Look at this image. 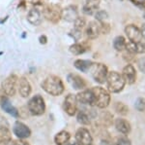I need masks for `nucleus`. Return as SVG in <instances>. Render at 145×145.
I'll list each match as a JSON object with an SVG mask.
<instances>
[{"label":"nucleus","mask_w":145,"mask_h":145,"mask_svg":"<svg viewBox=\"0 0 145 145\" xmlns=\"http://www.w3.org/2000/svg\"><path fill=\"white\" fill-rule=\"evenodd\" d=\"M42 88L51 95H60L64 92V84L59 77L55 75L48 76L42 83Z\"/></svg>","instance_id":"nucleus-1"},{"label":"nucleus","mask_w":145,"mask_h":145,"mask_svg":"<svg viewBox=\"0 0 145 145\" xmlns=\"http://www.w3.org/2000/svg\"><path fill=\"white\" fill-rule=\"evenodd\" d=\"M92 90L93 93V105L99 108H106L110 103V95L106 90L101 87H95Z\"/></svg>","instance_id":"nucleus-2"},{"label":"nucleus","mask_w":145,"mask_h":145,"mask_svg":"<svg viewBox=\"0 0 145 145\" xmlns=\"http://www.w3.org/2000/svg\"><path fill=\"white\" fill-rule=\"evenodd\" d=\"M106 85L111 93H120L125 87V80L120 73L116 71L108 72L106 77Z\"/></svg>","instance_id":"nucleus-3"},{"label":"nucleus","mask_w":145,"mask_h":145,"mask_svg":"<svg viewBox=\"0 0 145 145\" xmlns=\"http://www.w3.org/2000/svg\"><path fill=\"white\" fill-rule=\"evenodd\" d=\"M63 9L58 4H48L43 8V16L46 21L51 23H57L62 19Z\"/></svg>","instance_id":"nucleus-4"},{"label":"nucleus","mask_w":145,"mask_h":145,"mask_svg":"<svg viewBox=\"0 0 145 145\" xmlns=\"http://www.w3.org/2000/svg\"><path fill=\"white\" fill-rule=\"evenodd\" d=\"M28 108L34 116H41L46 111V104L43 97L40 95H34L31 99L28 101Z\"/></svg>","instance_id":"nucleus-5"},{"label":"nucleus","mask_w":145,"mask_h":145,"mask_svg":"<svg viewBox=\"0 0 145 145\" xmlns=\"http://www.w3.org/2000/svg\"><path fill=\"white\" fill-rule=\"evenodd\" d=\"M90 71L92 74V77L96 82L100 84H103L106 81V77L108 74V69L104 64L100 62H93L90 67Z\"/></svg>","instance_id":"nucleus-6"},{"label":"nucleus","mask_w":145,"mask_h":145,"mask_svg":"<svg viewBox=\"0 0 145 145\" xmlns=\"http://www.w3.org/2000/svg\"><path fill=\"white\" fill-rule=\"evenodd\" d=\"M18 77L12 74L3 81V83H2V91L6 95H8V97L15 95L18 87Z\"/></svg>","instance_id":"nucleus-7"},{"label":"nucleus","mask_w":145,"mask_h":145,"mask_svg":"<svg viewBox=\"0 0 145 145\" xmlns=\"http://www.w3.org/2000/svg\"><path fill=\"white\" fill-rule=\"evenodd\" d=\"M63 109L68 115L74 116L78 111V100L74 95H68L63 102Z\"/></svg>","instance_id":"nucleus-8"},{"label":"nucleus","mask_w":145,"mask_h":145,"mask_svg":"<svg viewBox=\"0 0 145 145\" xmlns=\"http://www.w3.org/2000/svg\"><path fill=\"white\" fill-rule=\"evenodd\" d=\"M125 33L128 36V38L130 39V41L135 42V43L141 42V39H142L141 29H139L137 25L128 24L127 26L125 27Z\"/></svg>","instance_id":"nucleus-9"},{"label":"nucleus","mask_w":145,"mask_h":145,"mask_svg":"<svg viewBox=\"0 0 145 145\" xmlns=\"http://www.w3.org/2000/svg\"><path fill=\"white\" fill-rule=\"evenodd\" d=\"M14 134L20 139H25L31 135V130L25 124L22 122H16L14 125Z\"/></svg>","instance_id":"nucleus-10"},{"label":"nucleus","mask_w":145,"mask_h":145,"mask_svg":"<svg viewBox=\"0 0 145 145\" xmlns=\"http://www.w3.org/2000/svg\"><path fill=\"white\" fill-rule=\"evenodd\" d=\"M76 139L79 145H91L93 142V138L89 130L84 128H80L78 130L76 134Z\"/></svg>","instance_id":"nucleus-11"},{"label":"nucleus","mask_w":145,"mask_h":145,"mask_svg":"<svg viewBox=\"0 0 145 145\" xmlns=\"http://www.w3.org/2000/svg\"><path fill=\"white\" fill-rule=\"evenodd\" d=\"M11 141V132L9 130V125L3 117H0V142L8 144Z\"/></svg>","instance_id":"nucleus-12"},{"label":"nucleus","mask_w":145,"mask_h":145,"mask_svg":"<svg viewBox=\"0 0 145 145\" xmlns=\"http://www.w3.org/2000/svg\"><path fill=\"white\" fill-rule=\"evenodd\" d=\"M78 18V7L70 5L62 10V19L66 22H74Z\"/></svg>","instance_id":"nucleus-13"},{"label":"nucleus","mask_w":145,"mask_h":145,"mask_svg":"<svg viewBox=\"0 0 145 145\" xmlns=\"http://www.w3.org/2000/svg\"><path fill=\"white\" fill-rule=\"evenodd\" d=\"M18 90L22 97H28L31 93V86L25 77H20L18 80Z\"/></svg>","instance_id":"nucleus-14"},{"label":"nucleus","mask_w":145,"mask_h":145,"mask_svg":"<svg viewBox=\"0 0 145 145\" xmlns=\"http://www.w3.org/2000/svg\"><path fill=\"white\" fill-rule=\"evenodd\" d=\"M85 34L89 39H96L101 34V23L91 22L85 28Z\"/></svg>","instance_id":"nucleus-15"},{"label":"nucleus","mask_w":145,"mask_h":145,"mask_svg":"<svg viewBox=\"0 0 145 145\" xmlns=\"http://www.w3.org/2000/svg\"><path fill=\"white\" fill-rule=\"evenodd\" d=\"M42 19H43V13L37 7L32 8L27 15V21L33 25H39L42 23Z\"/></svg>","instance_id":"nucleus-16"},{"label":"nucleus","mask_w":145,"mask_h":145,"mask_svg":"<svg viewBox=\"0 0 145 145\" xmlns=\"http://www.w3.org/2000/svg\"><path fill=\"white\" fill-rule=\"evenodd\" d=\"M122 76L126 83L130 84V85L134 84L137 80V71H135V67L132 64H128L127 66H125L123 69Z\"/></svg>","instance_id":"nucleus-17"},{"label":"nucleus","mask_w":145,"mask_h":145,"mask_svg":"<svg viewBox=\"0 0 145 145\" xmlns=\"http://www.w3.org/2000/svg\"><path fill=\"white\" fill-rule=\"evenodd\" d=\"M0 105H1L2 109L5 112H7L8 114H10L11 116H13V117L18 116V109L16 108L15 106H13V104L11 103V101L8 99L7 97H4L3 95V97L0 99Z\"/></svg>","instance_id":"nucleus-18"},{"label":"nucleus","mask_w":145,"mask_h":145,"mask_svg":"<svg viewBox=\"0 0 145 145\" xmlns=\"http://www.w3.org/2000/svg\"><path fill=\"white\" fill-rule=\"evenodd\" d=\"M100 3L101 0H86L82 8L83 13L88 16L96 14V12L99 9Z\"/></svg>","instance_id":"nucleus-19"},{"label":"nucleus","mask_w":145,"mask_h":145,"mask_svg":"<svg viewBox=\"0 0 145 145\" xmlns=\"http://www.w3.org/2000/svg\"><path fill=\"white\" fill-rule=\"evenodd\" d=\"M68 81L72 84V86L76 90H84L86 87V81L84 80L82 77L76 75L74 73L68 75Z\"/></svg>","instance_id":"nucleus-20"},{"label":"nucleus","mask_w":145,"mask_h":145,"mask_svg":"<svg viewBox=\"0 0 145 145\" xmlns=\"http://www.w3.org/2000/svg\"><path fill=\"white\" fill-rule=\"evenodd\" d=\"M76 97V100L82 104H87L92 106L93 105V93L92 90H85L83 92L78 93Z\"/></svg>","instance_id":"nucleus-21"},{"label":"nucleus","mask_w":145,"mask_h":145,"mask_svg":"<svg viewBox=\"0 0 145 145\" xmlns=\"http://www.w3.org/2000/svg\"><path fill=\"white\" fill-rule=\"evenodd\" d=\"M115 127L123 134H128L131 132V125L127 120L122 118H118L115 121Z\"/></svg>","instance_id":"nucleus-22"},{"label":"nucleus","mask_w":145,"mask_h":145,"mask_svg":"<svg viewBox=\"0 0 145 145\" xmlns=\"http://www.w3.org/2000/svg\"><path fill=\"white\" fill-rule=\"evenodd\" d=\"M89 50V46L86 43H76L70 47V52L72 55H81L83 53H86Z\"/></svg>","instance_id":"nucleus-23"},{"label":"nucleus","mask_w":145,"mask_h":145,"mask_svg":"<svg viewBox=\"0 0 145 145\" xmlns=\"http://www.w3.org/2000/svg\"><path fill=\"white\" fill-rule=\"evenodd\" d=\"M71 135L66 130H61L54 137V142L56 145H66L69 142Z\"/></svg>","instance_id":"nucleus-24"},{"label":"nucleus","mask_w":145,"mask_h":145,"mask_svg":"<svg viewBox=\"0 0 145 145\" xmlns=\"http://www.w3.org/2000/svg\"><path fill=\"white\" fill-rule=\"evenodd\" d=\"M93 62H90V60H76L74 62V67L78 68V70L82 72H87L88 70L90 69L91 65H92Z\"/></svg>","instance_id":"nucleus-25"},{"label":"nucleus","mask_w":145,"mask_h":145,"mask_svg":"<svg viewBox=\"0 0 145 145\" xmlns=\"http://www.w3.org/2000/svg\"><path fill=\"white\" fill-rule=\"evenodd\" d=\"M113 47L118 52H122L126 48V39L123 36H117L113 40Z\"/></svg>","instance_id":"nucleus-26"},{"label":"nucleus","mask_w":145,"mask_h":145,"mask_svg":"<svg viewBox=\"0 0 145 145\" xmlns=\"http://www.w3.org/2000/svg\"><path fill=\"white\" fill-rule=\"evenodd\" d=\"M86 25V21L83 17H78L74 22V29L78 30V31H82L83 28Z\"/></svg>","instance_id":"nucleus-27"},{"label":"nucleus","mask_w":145,"mask_h":145,"mask_svg":"<svg viewBox=\"0 0 145 145\" xmlns=\"http://www.w3.org/2000/svg\"><path fill=\"white\" fill-rule=\"evenodd\" d=\"M139 43V42H138ZM138 43H135V42L129 41L128 43H126V50L128 51L129 54H138Z\"/></svg>","instance_id":"nucleus-28"},{"label":"nucleus","mask_w":145,"mask_h":145,"mask_svg":"<svg viewBox=\"0 0 145 145\" xmlns=\"http://www.w3.org/2000/svg\"><path fill=\"white\" fill-rule=\"evenodd\" d=\"M76 120L78 123L82 124V125H89L90 124V119L89 116L86 113H84L83 111H79L76 115Z\"/></svg>","instance_id":"nucleus-29"},{"label":"nucleus","mask_w":145,"mask_h":145,"mask_svg":"<svg viewBox=\"0 0 145 145\" xmlns=\"http://www.w3.org/2000/svg\"><path fill=\"white\" fill-rule=\"evenodd\" d=\"M115 110L120 115H127L128 114V107L122 102H117L115 103Z\"/></svg>","instance_id":"nucleus-30"},{"label":"nucleus","mask_w":145,"mask_h":145,"mask_svg":"<svg viewBox=\"0 0 145 145\" xmlns=\"http://www.w3.org/2000/svg\"><path fill=\"white\" fill-rule=\"evenodd\" d=\"M95 18L99 23H105V21L107 20V18H108V15H107V13L106 11L101 10V11L96 12Z\"/></svg>","instance_id":"nucleus-31"},{"label":"nucleus","mask_w":145,"mask_h":145,"mask_svg":"<svg viewBox=\"0 0 145 145\" xmlns=\"http://www.w3.org/2000/svg\"><path fill=\"white\" fill-rule=\"evenodd\" d=\"M135 109L138 111H143L145 109V99H142V97H139V99H137L135 103Z\"/></svg>","instance_id":"nucleus-32"},{"label":"nucleus","mask_w":145,"mask_h":145,"mask_svg":"<svg viewBox=\"0 0 145 145\" xmlns=\"http://www.w3.org/2000/svg\"><path fill=\"white\" fill-rule=\"evenodd\" d=\"M116 145H132V142L127 136H121L118 138Z\"/></svg>","instance_id":"nucleus-33"},{"label":"nucleus","mask_w":145,"mask_h":145,"mask_svg":"<svg viewBox=\"0 0 145 145\" xmlns=\"http://www.w3.org/2000/svg\"><path fill=\"white\" fill-rule=\"evenodd\" d=\"M101 23V33L106 34L110 31V25L106 23Z\"/></svg>","instance_id":"nucleus-34"},{"label":"nucleus","mask_w":145,"mask_h":145,"mask_svg":"<svg viewBox=\"0 0 145 145\" xmlns=\"http://www.w3.org/2000/svg\"><path fill=\"white\" fill-rule=\"evenodd\" d=\"M137 64H138V67H139V69L141 70V72H143V73L145 74V58H139Z\"/></svg>","instance_id":"nucleus-35"},{"label":"nucleus","mask_w":145,"mask_h":145,"mask_svg":"<svg viewBox=\"0 0 145 145\" xmlns=\"http://www.w3.org/2000/svg\"><path fill=\"white\" fill-rule=\"evenodd\" d=\"M12 145H29V143H27L26 141H24V140H22V139H18V140L14 141Z\"/></svg>","instance_id":"nucleus-36"},{"label":"nucleus","mask_w":145,"mask_h":145,"mask_svg":"<svg viewBox=\"0 0 145 145\" xmlns=\"http://www.w3.org/2000/svg\"><path fill=\"white\" fill-rule=\"evenodd\" d=\"M145 53V44L142 43V42H139L138 43V54H142Z\"/></svg>","instance_id":"nucleus-37"},{"label":"nucleus","mask_w":145,"mask_h":145,"mask_svg":"<svg viewBox=\"0 0 145 145\" xmlns=\"http://www.w3.org/2000/svg\"><path fill=\"white\" fill-rule=\"evenodd\" d=\"M39 41L42 45H45V44H46V42H48V38H46V35H42V36H40Z\"/></svg>","instance_id":"nucleus-38"},{"label":"nucleus","mask_w":145,"mask_h":145,"mask_svg":"<svg viewBox=\"0 0 145 145\" xmlns=\"http://www.w3.org/2000/svg\"><path fill=\"white\" fill-rule=\"evenodd\" d=\"M141 34H142V38L145 39V24L142 25V28H141Z\"/></svg>","instance_id":"nucleus-39"},{"label":"nucleus","mask_w":145,"mask_h":145,"mask_svg":"<svg viewBox=\"0 0 145 145\" xmlns=\"http://www.w3.org/2000/svg\"><path fill=\"white\" fill-rule=\"evenodd\" d=\"M68 145H79V144L76 142V143H72V144H68Z\"/></svg>","instance_id":"nucleus-40"},{"label":"nucleus","mask_w":145,"mask_h":145,"mask_svg":"<svg viewBox=\"0 0 145 145\" xmlns=\"http://www.w3.org/2000/svg\"><path fill=\"white\" fill-rule=\"evenodd\" d=\"M2 97H3V95H1V92H0V99H1Z\"/></svg>","instance_id":"nucleus-41"},{"label":"nucleus","mask_w":145,"mask_h":145,"mask_svg":"<svg viewBox=\"0 0 145 145\" xmlns=\"http://www.w3.org/2000/svg\"><path fill=\"white\" fill-rule=\"evenodd\" d=\"M144 8H145V0H144Z\"/></svg>","instance_id":"nucleus-42"},{"label":"nucleus","mask_w":145,"mask_h":145,"mask_svg":"<svg viewBox=\"0 0 145 145\" xmlns=\"http://www.w3.org/2000/svg\"><path fill=\"white\" fill-rule=\"evenodd\" d=\"M144 18H145V13H144Z\"/></svg>","instance_id":"nucleus-43"},{"label":"nucleus","mask_w":145,"mask_h":145,"mask_svg":"<svg viewBox=\"0 0 145 145\" xmlns=\"http://www.w3.org/2000/svg\"><path fill=\"white\" fill-rule=\"evenodd\" d=\"M91 145H92V144H91Z\"/></svg>","instance_id":"nucleus-44"}]
</instances>
